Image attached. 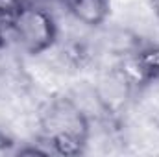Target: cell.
Instances as JSON below:
<instances>
[{"label":"cell","instance_id":"1","mask_svg":"<svg viewBox=\"0 0 159 157\" xmlns=\"http://www.w3.org/2000/svg\"><path fill=\"white\" fill-rule=\"evenodd\" d=\"M41 139L50 154L74 157L85 152L91 124L87 115L65 96L52 98L39 115Z\"/></svg>","mask_w":159,"mask_h":157},{"label":"cell","instance_id":"3","mask_svg":"<svg viewBox=\"0 0 159 157\" xmlns=\"http://www.w3.org/2000/svg\"><path fill=\"white\" fill-rule=\"evenodd\" d=\"M69 13L87 28L102 26L111 13V0H65Z\"/></svg>","mask_w":159,"mask_h":157},{"label":"cell","instance_id":"4","mask_svg":"<svg viewBox=\"0 0 159 157\" xmlns=\"http://www.w3.org/2000/svg\"><path fill=\"white\" fill-rule=\"evenodd\" d=\"M28 0H0V35L11 34Z\"/></svg>","mask_w":159,"mask_h":157},{"label":"cell","instance_id":"5","mask_svg":"<svg viewBox=\"0 0 159 157\" xmlns=\"http://www.w3.org/2000/svg\"><path fill=\"white\" fill-rule=\"evenodd\" d=\"M135 57H137V63L148 83L154 79H159V44L139 50V54H135Z\"/></svg>","mask_w":159,"mask_h":157},{"label":"cell","instance_id":"8","mask_svg":"<svg viewBox=\"0 0 159 157\" xmlns=\"http://www.w3.org/2000/svg\"><path fill=\"white\" fill-rule=\"evenodd\" d=\"M61 2H65V0H61Z\"/></svg>","mask_w":159,"mask_h":157},{"label":"cell","instance_id":"7","mask_svg":"<svg viewBox=\"0 0 159 157\" xmlns=\"http://www.w3.org/2000/svg\"><path fill=\"white\" fill-rule=\"evenodd\" d=\"M150 4H152V9H154L156 17L159 19V0H150Z\"/></svg>","mask_w":159,"mask_h":157},{"label":"cell","instance_id":"2","mask_svg":"<svg viewBox=\"0 0 159 157\" xmlns=\"http://www.w3.org/2000/svg\"><path fill=\"white\" fill-rule=\"evenodd\" d=\"M20 50L30 56H39L50 50L57 41V24L54 15L43 6L28 2L11 30Z\"/></svg>","mask_w":159,"mask_h":157},{"label":"cell","instance_id":"6","mask_svg":"<svg viewBox=\"0 0 159 157\" xmlns=\"http://www.w3.org/2000/svg\"><path fill=\"white\" fill-rule=\"evenodd\" d=\"M65 61L74 67V69H81L89 63L91 59V52H89V46L81 41H72L65 46Z\"/></svg>","mask_w":159,"mask_h":157}]
</instances>
